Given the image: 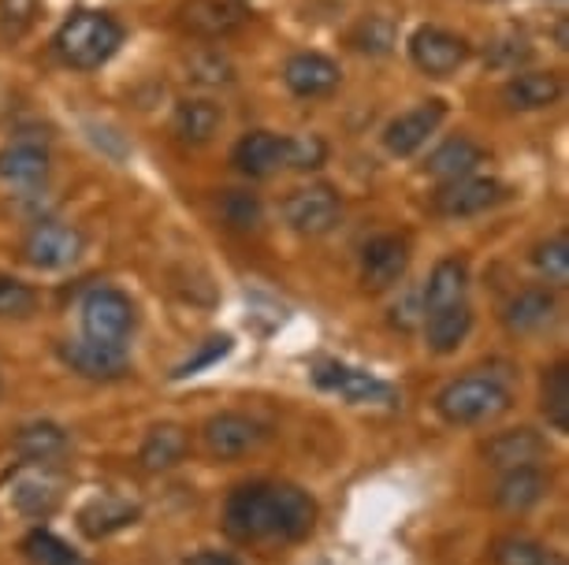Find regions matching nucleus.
I'll list each match as a JSON object with an SVG mask.
<instances>
[{"label":"nucleus","mask_w":569,"mask_h":565,"mask_svg":"<svg viewBox=\"0 0 569 565\" xmlns=\"http://www.w3.org/2000/svg\"><path fill=\"white\" fill-rule=\"evenodd\" d=\"M510 387L496 376H458L450 380L436 398V410L439 417L447 424H461V428H472V424H488L502 417L510 410Z\"/></svg>","instance_id":"2"},{"label":"nucleus","mask_w":569,"mask_h":565,"mask_svg":"<svg viewBox=\"0 0 569 565\" xmlns=\"http://www.w3.org/2000/svg\"><path fill=\"white\" fill-rule=\"evenodd\" d=\"M551 320H555V294L543 291V286L521 291L507 305V327H510V332H540V327H547Z\"/></svg>","instance_id":"27"},{"label":"nucleus","mask_w":569,"mask_h":565,"mask_svg":"<svg viewBox=\"0 0 569 565\" xmlns=\"http://www.w3.org/2000/svg\"><path fill=\"white\" fill-rule=\"evenodd\" d=\"M231 160L242 175L264 179V175H272L276 168L287 164V138H279L272 131H250V134L239 138Z\"/></svg>","instance_id":"16"},{"label":"nucleus","mask_w":569,"mask_h":565,"mask_svg":"<svg viewBox=\"0 0 569 565\" xmlns=\"http://www.w3.org/2000/svg\"><path fill=\"white\" fill-rule=\"evenodd\" d=\"M447 120V104L443 101H425L417 109L395 115V120L383 127V145H388L391 157H413L428 138L439 131V123Z\"/></svg>","instance_id":"11"},{"label":"nucleus","mask_w":569,"mask_h":565,"mask_svg":"<svg viewBox=\"0 0 569 565\" xmlns=\"http://www.w3.org/2000/svg\"><path fill=\"white\" fill-rule=\"evenodd\" d=\"M317 525V503L295 484H242L223 506V532L239 543L302 539Z\"/></svg>","instance_id":"1"},{"label":"nucleus","mask_w":569,"mask_h":565,"mask_svg":"<svg viewBox=\"0 0 569 565\" xmlns=\"http://www.w3.org/2000/svg\"><path fill=\"white\" fill-rule=\"evenodd\" d=\"M313 380L325 391H336V394H342V398H350V402H395V391L383 380H376V376H369V372H361V369L336 365V361L320 365L313 372Z\"/></svg>","instance_id":"15"},{"label":"nucleus","mask_w":569,"mask_h":565,"mask_svg":"<svg viewBox=\"0 0 569 565\" xmlns=\"http://www.w3.org/2000/svg\"><path fill=\"white\" fill-rule=\"evenodd\" d=\"M547 454V443L536 435L532 428H513V432H499L496 440L485 446L488 465L496 468H521V465H536Z\"/></svg>","instance_id":"20"},{"label":"nucleus","mask_w":569,"mask_h":565,"mask_svg":"<svg viewBox=\"0 0 569 565\" xmlns=\"http://www.w3.org/2000/svg\"><path fill=\"white\" fill-rule=\"evenodd\" d=\"M38 309V294L34 286L16 280V275H4L0 272V316H16L23 320Z\"/></svg>","instance_id":"34"},{"label":"nucleus","mask_w":569,"mask_h":565,"mask_svg":"<svg viewBox=\"0 0 569 565\" xmlns=\"http://www.w3.org/2000/svg\"><path fill=\"white\" fill-rule=\"evenodd\" d=\"M480 164H485V149L477 142H469V138H450V142H443L432 157H428V175L450 183V179L472 175Z\"/></svg>","instance_id":"24"},{"label":"nucleus","mask_w":569,"mask_h":565,"mask_svg":"<svg viewBox=\"0 0 569 565\" xmlns=\"http://www.w3.org/2000/svg\"><path fill=\"white\" fill-rule=\"evenodd\" d=\"M134 517H138V506L123 503V498L104 495V498H93V503L82 509L79 525L90 539H104V536H112V532L134 525Z\"/></svg>","instance_id":"26"},{"label":"nucleus","mask_w":569,"mask_h":565,"mask_svg":"<svg viewBox=\"0 0 569 565\" xmlns=\"http://www.w3.org/2000/svg\"><path fill=\"white\" fill-rule=\"evenodd\" d=\"M220 127H223V112L206 98H187L176 109V134L182 138V142L201 145V142H209Z\"/></svg>","instance_id":"28"},{"label":"nucleus","mask_w":569,"mask_h":565,"mask_svg":"<svg viewBox=\"0 0 569 565\" xmlns=\"http://www.w3.org/2000/svg\"><path fill=\"white\" fill-rule=\"evenodd\" d=\"M49 175V153L34 142H12L0 149V179L16 186H34Z\"/></svg>","instance_id":"22"},{"label":"nucleus","mask_w":569,"mask_h":565,"mask_svg":"<svg viewBox=\"0 0 569 565\" xmlns=\"http://www.w3.org/2000/svg\"><path fill=\"white\" fill-rule=\"evenodd\" d=\"M63 495V480L60 473H52L46 462H30L12 476L8 484V498L23 517H49L60 506Z\"/></svg>","instance_id":"5"},{"label":"nucleus","mask_w":569,"mask_h":565,"mask_svg":"<svg viewBox=\"0 0 569 565\" xmlns=\"http://www.w3.org/2000/svg\"><path fill=\"white\" fill-rule=\"evenodd\" d=\"M543 565H566V558H562V554H551V551H547V558H543Z\"/></svg>","instance_id":"40"},{"label":"nucleus","mask_w":569,"mask_h":565,"mask_svg":"<svg viewBox=\"0 0 569 565\" xmlns=\"http://www.w3.org/2000/svg\"><path fill=\"white\" fill-rule=\"evenodd\" d=\"M562 98V79L555 71H521L502 87V101L513 112H536V109H551Z\"/></svg>","instance_id":"18"},{"label":"nucleus","mask_w":569,"mask_h":565,"mask_svg":"<svg viewBox=\"0 0 569 565\" xmlns=\"http://www.w3.org/2000/svg\"><path fill=\"white\" fill-rule=\"evenodd\" d=\"M469 332H472V313L466 302L436 309L425 324V339H428V350H432V354H455V350L469 339Z\"/></svg>","instance_id":"23"},{"label":"nucleus","mask_w":569,"mask_h":565,"mask_svg":"<svg viewBox=\"0 0 569 565\" xmlns=\"http://www.w3.org/2000/svg\"><path fill=\"white\" fill-rule=\"evenodd\" d=\"M60 357L86 380H116L127 372V354L123 346H104L93 339H79V343H63Z\"/></svg>","instance_id":"17"},{"label":"nucleus","mask_w":569,"mask_h":565,"mask_svg":"<svg viewBox=\"0 0 569 565\" xmlns=\"http://www.w3.org/2000/svg\"><path fill=\"white\" fill-rule=\"evenodd\" d=\"M410 269V242L402 234H380L361 250V283L365 291H391Z\"/></svg>","instance_id":"10"},{"label":"nucleus","mask_w":569,"mask_h":565,"mask_svg":"<svg viewBox=\"0 0 569 565\" xmlns=\"http://www.w3.org/2000/svg\"><path fill=\"white\" fill-rule=\"evenodd\" d=\"M339 79H342L339 63L325 57V52H295L283 68V82L298 98H325V93L339 87Z\"/></svg>","instance_id":"14"},{"label":"nucleus","mask_w":569,"mask_h":565,"mask_svg":"<svg viewBox=\"0 0 569 565\" xmlns=\"http://www.w3.org/2000/svg\"><path fill=\"white\" fill-rule=\"evenodd\" d=\"M325 157H328V149L325 142H320L317 134H309V138H287V164H295V168H320L325 164Z\"/></svg>","instance_id":"37"},{"label":"nucleus","mask_w":569,"mask_h":565,"mask_svg":"<svg viewBox=\"0 0 569 565\" xmlns=\"http://www.w3.org/2000/svg\"><path fill=\"white\" fill-rule=\"evenodd\" d=\"M350 41L361 52H388L391 41H395V27L383 16H369V19H361V23L353 27Z\"/></svg>","instance_id":"36"},{"label":"nucleus","mask_w":569,"mask_h":565,"mask_svg":"<svg viewBox=\"0 0 569 565\" xmlns=\"http://www.w3.org/2000/svg\"><path fill=\"white\" fill-rule=\"evenodd\" d=\"M220 216L231 223L234 231H257L261 228V201L257 194H246V190H228V194L220 198Z\"/></svg>","instance_id":"32"},{"label":"nucleus","mask_w":569,"mask_h":565,"mask_svg":"<svg viewBox=\"0 0 569 565\" xmlns=\"http://www.w3.org/2000/svg\"><path fill=\"white\" fill-rule=\"evenodd\" d=\"M23 258L34 264V269H46V272L71 269V264L82 258V234L68 228V223L46 220L27 234Z\"/></svg>","instance_id":"6"},{"label":"nucleus","mask_w":569,"mask_h":565,"mask_svg":"<svg viewBox=\"0 0 569 565\" xmlns=\"http://www.w3.org/2000/svg\"><path fill=\"white\" fill-rule=\"evenodd\" d=\"M206 446L220 462H234V457L253 454L264 443V424L246 417V413H217L206 421Z\"/></svg>","instance_id":"9"},{"label":"nucleus","mask_w":569,"mask_h":565,"mask_svg":"<svg viewBox=\"0 0 569 565\" xmlns=\"http://www.w3.org/2000/svg\"><path fill=\"white\" fill-rule=\"evenodd\" d=\"M543 417L551 428L569 432V369L555 365L543 380Z\"/></svg>","instance_id":"31"},{"label":"nucleus","mask_w":569,"mask_h":565,"mask_svg":"<svg viewBox=\"0 0 569 565\" xmlns=\"http://www.w3.org/2000/svg\"><path fill=\"white\" fill-rule=\"evenodd\" d=\"M52 46H57L63 63L79 71H93L123 46V27L109 12H79L57 30Z\"/></svg>","instance_id":"3"},{"label":"nucleus","mask_w":569,"mask_h":565,"mask_svg":"<svg viewBox=\"0 0 569 565\" xmlns=\"http://www.w3.org/2000/svg\"><path fill=\"white\" fill-rule=\"evenodd\" d=\"M466 286H469V269L466 261L458 258H443L428 275V286H425V313H436V309H447V305H461L466 302Z\"/></svg>","instance_id":"21"},{"label":"nucleus","mask_w":569,"mask_h":565,"mask_svg":"<svg viewBox=\"0 0 569 565\" xmlns=\"http://www.w3.org/2000/svg\"><path fill=\"white\" fill-rule=\"evenodd\" d=\"M491 558H496V565H543L547 551L529 536H502L491 547Z\"/></svg>","instance_id":"35"},{"label":"nucleus","mask_w":569,"mask_h":565,"mask_svg":"<svg viewBox=\"0 0 569 565\" xmlns=\"http://www.w3.org/2000/svg\"><path fill=\"white\" fill-rule=\"evenodd\" d=\"M187 565H239V562L228 558V554H217V551H201L194 558H187Z\"/></svg>","instance_id":"39"},{"label":"nucleus","mask_w":569,"mask_h":565,"mask_svg":"<svg viewBox=\"0 0 569 565\" xmlns=\"http://www.w3.org/2000/svg\"><path fill=\"white\" fill-rule=\"evenodd\" d=\"M82 332L93 343L123 346L134 332V305L131 297L116 286H98L82 302Z\"/></svg>","instance_id":"4"},{"label":"nucleus","mask_w":569,"mask_h":565,"mask_svg":"<svg viewBox=\"0 0 569 565\" xmlns=\"http://www.w3.org/2000/svg\"><path fill=\"white\" fill-rule=\"evenodd\" d=\"M63 446H68V432L49 421L27 424V428H19V435H16V451L30 457V462H49V457L63 454Z\"/></svg>","instance_id":"29"},{"label":"nucleus","mask_w":569,"mask_h":565,"mask_svg":"<svg viewBox=\"0 0 569 565\" xmlns=\"http://www.w3.org/2000/svg\"><path fill=\"white\" fill-rule=\"evenodd\" d=\"M23 551L34 565H90L79 551H71L68 543H63L60 536H52V532H46V528L30 532Z\"/></svg>","instance_id":"30"},{"label":"nucleus","mask_w":569,"mask_h":565,"mask_svg":"<svg viewBox=\"0 0 569 565\" xmlns=\"http://www.w3.org/2000/svg\"><path fill=\"white\" fill-rule=\"evenodd\" d=\"M543 495H547V476L536 465L507 468L496 487V506L507 509V514H525L536 503H543Z\"/></svg>","instance_id":"19"},{"label":"nucleus","mask_w":569,"mask_h":565,"mask_svg":"<svg viewBox=\"0 0 569 565\" xmlns=\"http://www.w3.org/2000/svg\"><path fill=\"white\" fill-rule=\"evenodd\" d=\"M187 432L179 428V424H157L153 432L146 435L142 443V465L149 468V473H164V468H176L182 457H187Z\"/></svg>","instance_id":"25"},{"label":"nucleus","mask_w":569,"mask_h":565,"mask_svg":"<svg viewBox=\"0 0 569 565\" xmlns=\"http://www.w3.org/2000/svg\"><path fill=\"white\" fill-rule=\"evenodd\" d=\"M499 198H502V186L496 179L461 175V179H450V183L439 186L436 209L443 212V216H477V212L496 205Z\"/></svg>","instance_id":"13"},{"label":"nucleus","mask_w":569,"mask_h":565,"mask_svg":"<svg viewBox=\"0 0 569 565\" xmlns=\"http://www.w3.org/2000/svg\"><path fill=\"white\" fill-rule=\"evenodd\" d=\"M179 23L198 38H223L246 23L242 0H182Z\"/></svg>","instance_id":"12"},{"label":"nucleus","mask_w":569,"mask_h":565,"mask_svg":"<svg viewBox=\"0 0 569 565\" xmlns=\"http://www.w3.org/2000/svg\"><path fill=\"white\" fill-rule=\"evenodd\" d=\"M532 264L551 283H566L569 280V242H566V234H555V239L540 242L536 253H532Z\"/></svg>","instance_id":"33"},{"label":"nucleus","mask_w":569,"mask_h":565,"mask_svg":"<svg viewBox=\"0 0 569 565\" xmlns=\"http://www.w3.org/2000/svg\"><path fill=\"white\" fill-rule=\"evenodd\" d=\"M410 60L432 79H447L469 60V41L443 27H417L410 38Z\"/></svg>","instance_id":"7"},{"label":"nucleus","mask_w":569,"mask_h":565,"mask_svg":"<svg viewBox=\"0 0 569 565\" xmlns=\"http://www.w3.org/2000/svg\"><path fill=\"white\" fill-rule=\"evenodd\" d=\"M228 350H231V339H228V335H220V339H209V346L201 350L198 357H190L187 365H179V369H176V380H182V376H198L201 369H209L212 361H220L223 354H228Z\"/></svg>","instance_id":"38"},{"label":"nucleus","mask_w":569,"mask_h":565,"mask_svg":"<svg viewBox=\"0 0 569 565\" xmlns=\"http://www.w3.org/2000/svg\"><path fill=\"white\" fill-rule=\"evenodd\" d=\"M283 216L298 234H328L342 216V201L331 186H298L283 201Z\"/></svg>","instance_id":"8"}]
</instances>
